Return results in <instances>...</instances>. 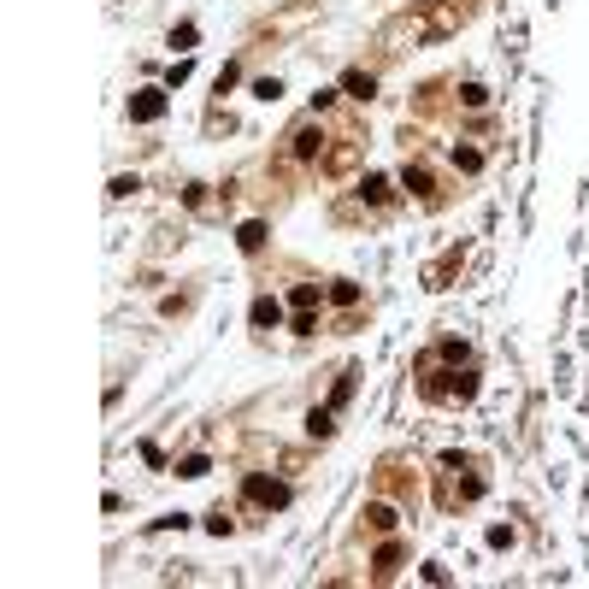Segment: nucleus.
<instances>
[{
	"instance_id": "f257e3e1",
	"label": "nucleus",
	"mask_w": 589,
	"mask_h": 589,
	"mask_svg": "<svg viewBox=\"0 0 589 589\" xmlns=\"http://www.w3.org/2000/svg\"><path fill=\"white\" fill-rule=\"evenodd\" d=\"M242 495H248L254 507H289V483H277V478H248V483H242Z\"/></svg>"
},
{
	"instance_id": "f03ea898",
	"label": "nucleus",
	"mask_w": 589,
	"mask_h": 589,
	"mask_svg": "<svg viewBox=\"0 0 589 589\" xmlns=\"http://www.w3.org/2000/svg\"><path fill=\"white\" fill-rule=\"evenodd\" d=\"M159 112H166V94H159V89H142L136 101H130V118H136V124H154Z\"/></svg>"
},
{
	"instance_id": "7ed1b4c3",
	"label": "nucleus",
	"mask_w": 589,
	"mask_h": 589,
	"mask_svg": "<svg viewBox=\"0 0 589 589\" xmlns=\"http://www.w3.org/2000/svg\"><path fill=\"white\" fill-rule=\"evenodd\" d=\"M313 154H318V130L301 124V130H294V159H313Z\"/></svg>"
},
{
	"instance_id": "20e7f679",
	"label": "nucleus",
	"mask_w": 589,
	"mask_h": 589,
	"mask_svg": "<svg viewBox=\"0 0 589 589\" xmlns=\"http://www.w3.org/2000/svg\"><path fill=\"white\" fill-rule=\"evenodd\" d=\"M277 318H283V306H277L271 294H259V301H254V324L266 330V324H277Z\"/></svg>"
},
{
	"instance_id": "39448f33",
	"label": "nucleus",
	"mask_w": 589,
	"mask_h": 589,
	"mask_svg": "<svg viewBox=\"0 0 589 589\" xmlns=\"http://www.w3.org/2000/svg\"><path fill=\"white\" fill-rule=\"evenodd\" d=\"M342 89H348L354 101H371V89H378V83H371L366 71H348V77H342Z\"/></svg>"
},
{
	"instance_id": "423d86ee",
	"label": "nucleus",
	"mask_w": 589,
	"mask_h": 589,
	"mask_svg": "<svg viewBox=\"0 0 589 589\" xmlns=\"http://www.w3.org/2000/svg\"><path fill=\"white\" fill-rule=\"evenodd\" d=\"M289 301H294V313H313V306H318V283H301Z\"/></svg>"
},
{
	"instance_id": "0eeeda50",
	"label": "nucleus",
	"mask_w": 589,
	"mask_h": 589,
	"mask_svg": "<svg viewBox=\"0 0 589 589\" xmlns=\"http://www.w3.org/2000/svg\"><path fill=\"white\" fill-rule=\"evenodd\" d=\"M236 242H242L248 254H259V242H266V224H242V236H236Z\"/></svg>"
},
{
	"instance_id": "6e6552de",
	"label": "nucleus",
	"mask_w": 589,
	"mask_h": 589,
	"mask_svg": "<svg viewBox=\"0 0 589 589\" xmlns=\"http://www.w3.org/2000/svg\"><path fill=\"white\" fill-rule=\"evenodd\" d=\"M359 194H366V201H389V177H366Z\"/></svg>"
},
{
	"instance_id": "1a4fd4ad",
	"label": "nucleus",
	"mask_w": 589,
	"mask_h": 589,
	"mask_svg": "<svg viewBox=\"0 0 589 589\" xmlns=\"http://www.w3.org/2000/svg\"><path fill=\"white\" fill-rule=\"evenodd\" d=\"M366 519H371V531H395V513H389V507H366Z\"/></svg>"
},
{
	"instance_id": "9d476101",
	"label": "nucleus",
	"mask_w": 589,
	"mask_h": 589,
	"mask_svg": "<svg viewBox=\"0 0 589 589\" xmlns=\"http://www.w3.org/2000/svg\"><path fill=\"white\" fill-rule=\"evenodd\" d=\"M177 478H206V454H189V460L177 466Z\"/></svg>"
},
{
	"instance_id": "9b49d317",
	"label": "nucleus",
	"mask_w": 589,
	"mask_h": 589,
	"mask_svg": "<svg viewBox=\"0 0 589 589\" xmlns=\"http://www.w3.org/2000/svg\"><path fill=\"white\" fill-rule=\"evenodd\" d=\"M254 94H259V101H277V94H283V83H277V77H259Z\"/></svg>"
},
{
	"instance_id": "f8f14e48",
	"label": "nucleus",
	"mask_w": 589,
	"mask_h": 589,
	"mask_svg": "<svg viewBox=\"0 0 589 589\" xmlns=\"http://www.w3.org/2000/svg\"><path fill=\"white\" fill-rule=\"evenodd\" d=\"M407 189L424 194V189H430V171H424V166H407Z\"/></svg>"
},
{
	"instance_id": "ddd939ff",
	"label": "nucleus",
	"mask_w": 589,
	"mask_h": 589,
	"mask_svg": "<svg viewBox=\"0 0 589 589\" xmlns=\"http://www.w3.org/2000/svg\"><path fill=\"white\" fill-rule=\"evenodd\" d=\"M330 301H342V306H354V301H359V289H354V283H336V289H330Z\"/></svg>"
}]
</instances>
